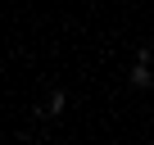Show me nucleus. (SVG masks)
I'll list each match as a JSON object with an SVG mask.
<instances>
[{
	"label": "nucleus",
	"instance_id": "1",
	"mask_svg": "<svg viewBox=\"0 0 154 145\" xmlns=\"http://www.w3.org/2000/svg\"><path fill=\"white\" fill-rule=\"evenodd\" d=\"M131 82H136V86H149V68H145V63L131 68Z\"/></svg>",
	"mask_w": 154,
	"mask_h": 145
}]
</instances>
